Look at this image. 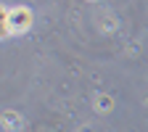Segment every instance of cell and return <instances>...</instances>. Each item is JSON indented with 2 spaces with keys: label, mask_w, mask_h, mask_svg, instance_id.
Returning <instances> with one entry per match:
<instances>
[{
  "label": "cell",
  "mask_w": 148,
  "mask_h": 132,
  "mask_svg": "<svg viewBox=\"0 0 148 132\" xmlns=\"http://www.w3.org/2000/svg\"><path fill=\"white\" fill-rule=\"evenodd\" d=\"M95 108H98V111H111V98L98 95V98H95Z\"/></svg>",
  "instance_id": "obj_1"
}]
</instances>
